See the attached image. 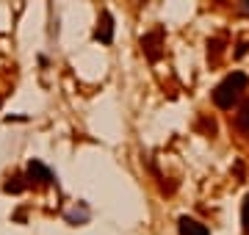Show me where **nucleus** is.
<instances>
[{
  "mask_svg": "<svg viewBox=\"0 0 249 235\" xmlns=\"http://www.w3.org/2000/svg\"><path fill=\"white\" fill-rule=\"evenodd\" d=\"M160 39H163V31H152V34H147V36L142 39V47H144V53H147V58L150 61H158L160 58Z\"/></svg>",
  "mask_w": 249,
  "mask_h": 235,
  "instance_id": "obj_4",
  "label": "nucleus"
},
{
  "mask_svg": "<svg viewBox=\"0 0 249 235\" xmlns=\"http://www.w3.org/2000/svg\"><path fill=\"white\" fill-rule=\"evenodd\" d=\"M247 86H249V78L244 72H232V75H227L219 86H216V91H213V102L219 105V108H232V102L247 91Z\"/></svg>",
  "mask_w": 249,
  "mask_h": 235,
  "instance_id": "obj_1",
  "label": "nucleus"
},
{
  "mask_svg": "<svg viewBox=\"0 0 249 235\" xmlns=\"http://www.w3.org/2000/svg\"><path fill=\"white\" fill-rule=\"evenodd\" d=\"M235 127H238L241 133H247V136H249V102L238 111V114H235Z\"/></svg>",
  "mask_w": 249,
  "mask_h": 235,
  "instance_id": "obj_6",
  "label": "nucleus"
},
{
  "mask_svg": "<svg viewBox=\"0 0 249 235\" xmlns=\"http://www.w3.org/2000/svg\"><path fill=\"white\" fill-rule=\"evenodd\" d=\"M180 235H211V230H208L205 224H199L196 218L183 216L180 218Z\"/></svg>",
  "mask_w": 249,
  "mask_h": 235,
  "instance_id": "obj_5",
  "label": "nucleus"
},
{
  "mask_svg": "<svg viewBox=\"0 0 249 235\" xmlns=\"http://www.w3.org/2000/svg\"><path fill=\"white\" fill-rule=\"evenodd\" d=\"M241 221H244V233L249 235V197L244 199V208H241Z\"/></svg>",
  "mask_w": 249,
  "mask_h": 235,
  "instance_id": "obj_7",
  "label": "nucleus"
},
{
  "mask_svg": "<svg viewBox=\"0 0 249 235\" xmlns=\"http://www.w3.org/2000/svg\"><path fill=\"white\" fill-rule=\"evenodd\" d=\"M53 180V172L47 169L45 163H39V161H31L28 163V185H50Z\"/></svg>",
  "mask_w": 249,
  "mask_h": 235,
  "instance_id": "obj_2",
  "label": "nucleus"
},
{
  "mask_svg": "<svg viewBox=\"0 0 249 235\" xmlns=\"http://www.w3.org/2000/svg\"><path fill=\"white\" fill-rule=\"evenodd\" d=\"M94 39H97V42H103V45H111V42H114V17H111L108 11H103V14H100Z\"/></svg>",
  "mask_w": 249,
  "mask_h": 235,
  "instance_id": "obj_3",
  "label": "nucleus"
}]
</instances>
